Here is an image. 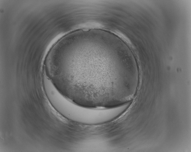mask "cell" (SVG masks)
Segmentation results:
<instances>
[{"label":"cell","instance_id":"6da1fadb","mask_svg":"<svg viewBox=\"0 0 191 152\" xmlns=\"http://www.w3.org/2000/svg\"><path fill=\"white\" fill-rule=\"evenodd\" d=\"M104 44L89 43L72 35L57 51L51 81L64 97L81 106L110 109L125 102L132 80L130 72L110 63Z\"/></svg>","mask_w":191,"mask_h":152},{"label":"cell","instance_id":"7a4b0ae2","mask_svg":"<svg viewBox=\"0 0 191 152\" xmlns=\"http://www.w3.org/2000/svg\"><path fill=\"white\" fill-rule=\"evenodd\" d=\"M52 104L62 115L76 122L95 124L103 122L106 119V113L104 109L80 106L60 94L54 97Z\"/></svg>","mask_w":191,"mask_h":152}]
</instances>
